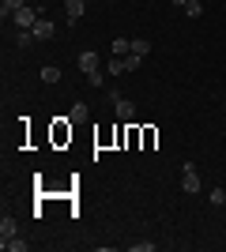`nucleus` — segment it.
I'll return each mask as SVG.
<instances>
[{
  "label": "nucleus",
  "instance_id": "f257e3e1",
  "mask_svg": "<svg viewBox=\"0 0 226 252\" xmlns=\"http://www.w3.org/2000/svg\"><path fill=\"white\" fill-rule=\"evenodd\" d=\"M42 19V8L34 11L31 4H27V8H19L15 11V15H11V23H15V27H19V31H34V23Z\"/></svg>",
  "mask_w": 226,
  "mask_h": 252
},
{
  "label": "nucleus",
  "instance_id": "f03ea898",
  "mask_svg": "<svg viewBox=\"0 0 226 252\" xmlns=\"http://www.w3.org/2000/svg\"><path fill=\"white\" fill-rule=\"evenodd\" d=\"M143 57H136V53H129V57H113L109 61V75H121V72H136L140 68Z\"/></svg>",
  "mask_w": 226,
  "mask_h": 252
},
{
  "label": "nucleus",
  "instance_id": "7ed1b4c3",
  "mask_svg": "<svg viewBox=\"0 0 226 252\" xmlns=\"http://www.w3.org/2000/svg\"><path fill=\"white\" fill-rule=\"evenodd\" d=\"M181 189L189 192V196H196V192L204 189V185H200V177H196V166H193V162H185V173H181Z\"/></svg>",
  "mask_w": 226,
  "mask_h": 252
},
{
  "label": "nucleus",
  "instance_id": "20e7f679",
  "mask_svg": "<svg viewBox=\"0 0 226 252\" xmlns=\"http://www.w3.org/2000/svg\"><path fill=\"white\" fill-rule=\"evenodd\" d=\"M53 34H57V27H53V23H49V19H45V15H42V19H38V23H34V38H38V42H49Z\"/></svg>",
  "mask_w": 226,
  "mask_h": 252
},
{
  "label": "nucleus",
  "instance_id": "39448f33",
  "mask_svg": "<svg viewBox=\"0 0 226 252\" xmlns=\"http://www.w3.org/2000/svg\"><path fill=\"white\" fill-rule=\"evenodd\" d=\"M15 233H19V226H15V219H11V215H4V219H0V245H4V241H11Z\"/></svg>",
  "mask_w": 226,
  "mask_h": 252
},
{
  "label": "nucleus",
  "instance_id": "423d86ee",
  "mask_svg": "<svg viewBox=\"0 0 226 252\" xmlns=\"http://www.w3.org/2000/svg\"><path fill=\"white\" fill-rule=\"evenodd\" d=\"M79 68H83V75H91V72H98V53H79Z\"/></svg>",
  "mask_w": 226,
  "mask_h": 252
},
{
  "label": "nucleus",
  "instance_id": "0eeeda50",
  "mask_svg": "<svg viewBox=\"0 0 226 252\" xmlns=\"http://www.w3.org/2000/svg\"><path fill=\"white\" fill-rule=\"evenodd\" d=\"M113 109H117L121 121H132V117H136V105H132L129 98H117V102H113Z\"/></svg>",
  "mask_w": 226,
  "mask_h": 252
},
{
  "label": "nucleus",
  "instance_id": "6e6552de",
  "mask_svg": "<svg viewBox=\"0 0 226 252\" xmlns=\"http://www.w3.org/2000/svg\"><path fill=\"white\" fill-rule=\"evenodd\" d=\"M38 75H42V83H49V87H53V83H61V68H57V64H45V68H42Z\"/></svg>",
  "mask_w": 226,
  "mask_h": 252
},
{
  "label": "nucleus",
  "instance_id": "1a4fd4ad",
  "mask_svg": "<svg viewBox=\"0 0 226 252\" xmlns=\"http://www.w3.org/2000/svg\"><path fill=\"white\" fill-rule=\"evenodd\" d=\"M87 117H91V109H87L83 102H75L72 113H68V125H79V121H87Z\"/></svg>",
  "mask_w": 226,
  "mask_h": 252
},
{
  "label": "nucleus",
  "instance_id": "9d476101",
  "mask_svg": "<svg viewBox=\"0 0 226 252\" xmlns=\"http://www.w3.org/2000/svg\"><path fill=\"white\" fill-rule=\"evenodd\" d=\"M19 8H27V0H4V4H0V15H4V23H8V15H15Z\"/></svg>",
  "mask_w": 226,
  "mask_h": 252
},
{
  "label": "nucleus",
  "instance_id": "9b49d317",
  "mask_svg": "<svg viewBox=\"0 0 226 252\" xmlns=\"http://www.w3.org/2000/svg\"><path fill=\"white\" fill-rule=\"evenodd\" d=\"M65 11H68V23H75L83 15V0H65Z\"/></svg>",
  "mask_w": 226,
  "mask_h": 252
},
{
  "label": "nucleus",
  "instance_id": "f8f14e48",
  "mask_svg": "<svg viewBox=\"0 0 226 252\" xmlns=\"http://www.w3.org/2000/svg\"><path fill=\"white\" fill-rule=\"evenodd\" d=\"M129 53H132L129 38H113V57H129Z\"/></svg>",
  "mask_w": 226,
  "mask_h": 252
},
{
  "label": "nucleus",
  "instance_id": "ddd939ff",
  "mask_svg": "<svg viewBox=\"0 0 226 252\" xmlns=\"http://www.w3.org/2000/svg\"><path fill=\"white\" fill-rule=\"evenodd\" d=\"M185 15H189V19H200V15H204V4H200V0H189V4H185Z\"/></svg>",
  "mask_w": 226,
  "mask_h": 252
},
{
  "label": "nucleus",
  "instance_id": "4468645a",
  "mask_svg": "<svg viewBox=\"0 0 226 252\" xmlns=\"http://www.w3.org/2000/svg\"><path fill=\"white\" fill-rule=\"evenodd\" d=\"M132 53H136V57H147V53H151V42H147V38H136V42H132Z\"/></svg>",
  "mask_w": 226,
  "mask_h": 252
},
{
  "label": "nucleus",
  "instance_id": "2eb2a0df",
  "mask_svg": "<svg viewBox=\"0 0 226 252\" xmlns=\"http://www.w3.org/2000/svg\"><path fill=\"white\" fill-rule=\"evenodd\" d=\"M31 42H34V31H19L15 34V45H23V49H27Z\"/></svg>",
  "mask_w": 226,
  "mask_h": 252
},
{
  "label": "nucleus",
  "instance_id": "dca6fc26",
  "mask_svg": "<svg viewBox=\"0 0 226 252\" xmlns=\"http://www.w3.org/2000/svg\"><path fill=\"white\" fill-rule=\"evenodd\" d=\"M207 200L215 203V207H223V203H226V192L223 189H211V192H207Z\"/></svg>",
  "mask_w": 226,
  "mask_h": 252
},
{
  "label": "nucleus",
  "instance_id": "f3484780",
  "mask_svg": "<svg viewBox=\"0 0 226 252\" xmlns=\"http://www.w3.org/2000/svg\"><path fill=\"white\" fill-rule=\"evenodd\" d=\"M4 249H8V252H27V241H19V237H11V241H4Z\"/></svg>",
  "mask_w": 226,
  "mask_h": 252
},
{
  "label": "nucleus",
  "instance_id": "a211bd4d",
  "mask_svg": "<svg viewBox=\"0 0 226 252\" xmlns=\"http://www.w3.org/2000/svg\"><path fill=\"white\" fill-rule=\"evenodd\" d=\"M87 83L95 87V91H102V72H91V75H87Z\"/></svg>",
  "mask_w": 226,
  "mask_h": 252
},
{
  "label": "nucleus",
  "instance_id": "6ab92c4d",
  "mask_svg": "<svg viewBox=\"0 0 226 252\" xmlns=\"http://www.w3.org/2000/svg\"><path fill=\"white\" fill-rule=\"evenodd\" d=\"M136 252H155V241H140V245H132Z\"/></svg>",
  "mask_w": 226,
  "mask_h": 252
},
{
  "label": "nucleus",
  "instance_id": "aec40b11",
  "mask_svg": "<svg viewBox=\"0 0 226 252\" xmlns=\"http://www.w3.org/2000/svg\"><path fill=\"white\" fill-rule=\"evenodd\" d=\"M170 4H177V8H185V4H189V0H170Z\"/></svg>",
  "mask_w": 226,
  "mask_h": 252
},
{
  "label": "nucleus",
  "instance_id": "412c9836",
  "mask_svg": "<svg viewBox=\"0 0 226 252\" xmlns=\"http://www.w3.org/2000/svg\"><path fill=\"white\" fill-rule=\"evenodd\" d=\"M223 105H226V102H223Z\"/></svg>",
  "mask_w": 226,
  "mask_h": 252
}]
</instances>
